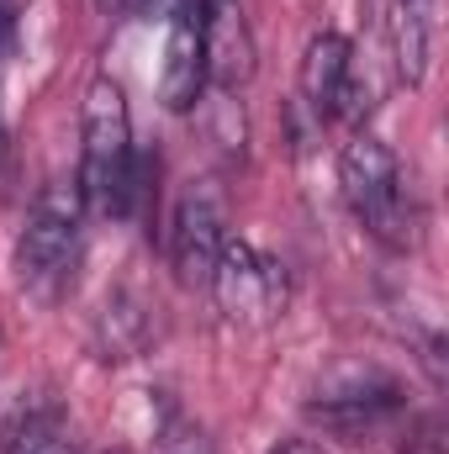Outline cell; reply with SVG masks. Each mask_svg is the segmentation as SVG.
Wrapping results in <instances>:
<instances>
[{
	"instance_id": "cell-1",
	"label": "cell",
	"mask_w": 449,
	"mask_h": 454,
	"mask_svg": "<svg viewBox=\"0 0 449 454\" xmlns=\"http://www.w3.org/2000/svg\"><path fill=\"white\" fill-rule=\"evenodd\" d=\"M80 132H85V153H80V201L122 217L132 212V196H138V153H132V116H127V96L112 74H96L91 90H85V116H80Z\"/></svg>"
},
{
	"instance_id": "cell-2",
	"label": "cell",
	"mask_w": 449,
	"mask_h": 454,
	"mask_svg": "<svg viewBox=\"0 0 449 454\" xmlns=\"http://www.w3.org/2000/svg\"><path fill=\"white\" fill-rule=\"evenodd\" d=\"M80 191L69 185H48L32 212L27 227L16 238V280L37 296V301H59L64 286L75 280L80 264Z\"/></svg>"
},
{
	"instance_id": "cell-3",
	"label": "cell",
	"mask_w": 449,
	"mask_h": 454,
	"mask_svg": "<svg viewBox=\"0 0 449 454\" xmlns=\"http://www.w3.org/2000/svg\"><path fill=\"white\" fill-rule=\"evenodd\" d=\"M338 185H343L349 212L359 217V227L370 238H381L391 248L407 243V223L413 217H407V196H402V169H397V159H391L386 143H375V137L343 143V153H338Z\"/></svg>"
},
{
	"instance_id": "cell-4",
	"label": "cell",
	"mask_w": 449,
	"mask_h": 454,
	"mask_svg": "<svg viewBox=\"0 0 449 454\" xmlns=\"http://www.w3.org/2000/svg\"><path fill=\"white\" fill-rule=\"evenodd\" d=\"M212 291L232 323L259 328L286 307V270H280V259H270L248 238H227L217 264H212Z\"/></svg>"
},
{
	"instance_id": "cell-5",
	"label": "cell",
	"mask_w": 449,
	"mask_h": 454,
	"mask_svg": "<svg viewBox=\"0 0 449 454\" xmlns=\"http://www.w3.org/2000/svg\"><path fill=\"white\" fill-rule=\"evenodd\" d=\"M227 243V212L212 180H191L169 217V264L180 286H212V264Z\"/></svg>"
},
{
	"instance_id": "cell-6",
	"label": "cell",
	"mask_w": 449,
	"mask_h": 454,
	"mask_svg": "<svg viewBox=\"0 0 449 454\" xmlns=\"http://www.w3.org/2000/svg\"><path fill=\"white\" fill-rule=\"evenodd\" d=\"M391 407H397V380L381 375V370L349 364V370H338L334 380L318 391L312 418H318L323 428H338V434H359V428L381 423Z\"/></svg>"
},
{
	"instance_id": "cell-7",
	"label": "cell",
	"mask_w": 449,
	"mask_h": 454,
	"mask_svg": "<svg viewBox=\"0 0 449 454\" xmlns=\"http://www.w3.org/2000/svg\"><path fill=\"white\" fill-rule=\"evenodd\" d=\"M201 16L196 5H175L169 16V43H164V74H159V96L169 112H191L201 85H207V48H201Z\"/></svg>"
},
{
	"instance_id": "cell-8",
	"label": "cell",
	"mask_w": 449,
	"mask_h": 454,
	"mask_svg": "<svg viewBox=\"0 0 449 454\" xmlns=\"http://www.w3.org/2000/svg\"><path fill=\"white\" fill-rule=\"evenodd\" d=\"M201 48H207V80H217L223 90L243 85L254 74V37H248V21L232 0L207 5L201 16Z\"/></svg>"
},
{
	"instance_id": "cell-9",
	"label": "cell",
	"mask_w": 449,
	"mask_h": 454,
	"mask_svg": "<svg viewBox=\"0 0 449 454\" xmlns=\"http://www.w3.org/2000/svg\"><path fill=\"white\" fill-rule=\"evenodd\" d=\"M349 69H354V53L338 32H318L307 43V59H302V96L318 116H334L349 101Z\"/></svg>"
},
{
	"instance_id": "cell-10",
	"label": "cell",
	"mask_w": 449,
	"mask_h": 454,
	"mask_svg": "<svg viewBox=\"0 0 449 454\" xmlns=\"http://www.w3.org/2000/svg\"><path fill=\"white\" fill-rule=\"evenodd\" d=\"M434 5L439 0H397L391 11V37H397V69L407 85H423L429 74V48H434Z\"/></svg>"
},
{
	"instance_id": "cell-11",
	"label": "cell",
	"mask_w": 449,
	"mask_h": 454,
	"mask_svg": "<svg viewBox=\"0 0 449 454\" xmlns=\"http://www.w3.org/2000/svg\"><path fill=\"white\" fill-rule=\"evenodd\" d=\"M5 454H75V439L64 428V412L53 402L21 407L5 428Z\"/></svg>"
},
{
	"instance_id": "cell-12",
	"label": "cell",
	"mask_w": 449,
	"mask_h": 454,
	"mask_svg": "<svg viewBox=\"0 0 449 454\" xmlns=\"http://www.w3.org/2000/svg\"><path fill=\"white\" fill-rule=\"evenodd\" d=\"M159 454H212V444H207V434H201L196 423L175 418V423L164 428V439H159Z\"/></svg>"
},
{
	"instance_id": "cell-13",
	"label": "cell",
	"mask_w": 449,
	"mask_h": 454,
	"mask_svg": "<svg viewBox=\"0 0 449 454\" xmlns=\"http://www.w3.org/2000/svg\"><path fill=\"white\" fill-rule=\"evenodd\" d=\"M11 27H16V16H11V0H0V48L11 43Z\"/></svg>"
},
{
	"instance_id": "cell-14",
	"label": "cell",
	"mask_w": 449,
	"mask_h": 454,
	"mask_svg": "<svg viewBox=\"0 0 449 454\" xmlns=\"http://www.w3.org/2000/svg\"><path fill=\"white\" fill-rule=\"evenodd\" d=\"M275 454H323L318 444H307V439H296V444H286V450H275Z\"/></svg>"
},
{
	"instance_id": "cell-15",
	"label": "cell",
	"mask_w": 449,
	"mask_h": 454,
	"mask_svg": "<svg viewBox=\"0 0 449 454\" xmlns=\"http://www.w3.org/2000/svg\"><path fill=\"white\" fill-rule=\"evenodd\" d=\"M0 164H5V116H0Z\"/></svg>"
},
{
	"instance_id": "cell-16",
	"label": "cell",
	"mask_w": 449,
	"mask_h": 454,
	"mask_svg": "<svg viewBox=\"0 0 449 454\" xmlns=\"http://www.w3.org/2000/svg\"><path fill=\"white\" fill-rule=\"evenodd\" d=\"M101 5H106V11H112V5H116V11H122V0H101Z\"/></svg>"
},
{
	"instance_id": "cell-17",
	"label": "cell",
	"mask_w": 449,
	"mask_h": 454,
	"mask_svg": "<svg viewBox=\"0 0 449 454\" xmlns=\"http://www.w3.org/2000/svg\"><path fill=\"white\" fill-rule=\"evenodd\" d=\"M112 454H127V450H112Z\"/></svg>"
}]
</instances>
